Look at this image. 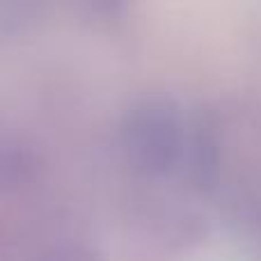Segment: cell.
<instances>
[{
	"label": "cell",
	"mask_w": 261,
	"mask_h": 261,
	"mask_svg": "<svg viewBox=\"0 0 261 261\" xmlns=\"http://www.w3.org/2000/svg\"><path fill=\"white\" fill-rule=\"evenodd\" d=\"M188 117L170 94L138 96L119 122V144L128 165L144 176H165L181 167Z\"/></svg>",
	"instance_id": "1"
},
{
	"label": "cell",
	"mask_w": 261,
	"mask_h": 261,
	"mask_svg": "<svg viewBox=\"0 0 261 261\" xmlns=\"http://www.w3.org/2000/svg\"><path fill=\"white\" fill-rule=\"evenodd\" d=\"M222 144L218 133V122L211 113H197L188 119L186 130V147L181 167L188 174L190 184L199 190H208L218 184L220 176Z\"/></svg>",
	"instance_id": "2"
},
{
	"label": "cell",
	"mask_w": 261,
	"mask_h": 261,
	"mask_svg": "<svg viewBox=\"0 0 261 261\" xmlns=\"http://www.w3.org/2000/svg\"><path fill=\"white\" fill-rule=\"evenodd\" d=\"M39 170V153L30 142L9 133H0V193L16 190L35 179Z\"/></svg>",
	"instance_id": "3"
},
{
	"label": "cell",
	"mask_w": 261,
	"mask_h": 261,
	"mask_svg": "<svg viewBox=\"0 0 261 261\" xmlns=\"http://www.w3.org/2000/svg\"><path fill=\"white\" fill-rule=\"evenodd\" d=\"M46 16L39 3H0V41L16 39L35 30Z\"/></svg>",
	"instance_id": "4"
},
{
	"label": "cell",
	"mask_w": 261,
	"mask_h": 261,
	"mask_svg": "<svg viewBox=\"0 0 261 261\" xmlns=\"http://www.w3.org/2000/svg\"><path fill=\"white\" fill-rule=\"evenodd\" d=\"M37 261H103L94 250L85 248V245H58V248L44 252Z\"/></svg>",
	"instance_id": "5"
}]
</instances>
